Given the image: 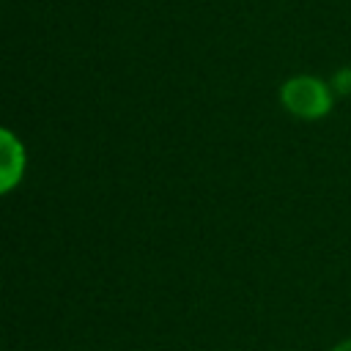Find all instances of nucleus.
Here are the masks:
<instances>
[{
  "label": "nucleus",
  "mask_w": 351,
  "mask_h": 351,
  "mask_svg": "<svg viewBox=\"0 0 351 351\" xmlns=\"http://www.w3.org/2000/svg\"><path fill=\"white\" fill-rule=\"evenodd\" d=\"M25 167H27V154L22 140L11 129L0 126V195H8L22 181Z\"/></svg>",
  "instance_id": "nucleus-2"
},
{
  "label": "nucleus",
  "mask_w": 351,
  "mask_h": 351,
  "mask_svg": "<svg viewBox=\"0 0 351 351\" xmlns=\"http://www.w3.org/2000/svg\"><path fill=\"white\" fill-rule=\"evenodd\" d=\"M332 351H351V340H343L340 346H335Z\"/></svg>",
  "instance_id": "nucleus-3"
},
{
  "label": "nucleus",
  "mask_w": 351,
  "mask_h": 351,
  "mask_svg": "<svg viewBox=\"0 0 351 351\" xmlns=\"http://www.w3.org/2000/svg\"><path fill=\"white\" fill-rule=\"evenodd\" d=\"M280 99H282V104L291 115L307 118V121L324 118L332 110V93H329L326 82H321L318 77H310V74L291 77L282 85Z\"/></svg>",
  "instance_id": "nucleus-1"
}]
</instances>
